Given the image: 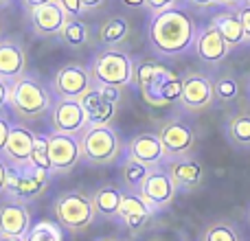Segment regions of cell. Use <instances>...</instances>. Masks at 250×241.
Returning <instances> with one entry per match:
<instances>
[{
	"label": "cell",
	"mask_w": 250,
	"mask_h": 241,
	"mask_svg": "<svg viewBox=\"0 0 250 241\" xmlns=\"http://www.w3.org/2000/svg\"><path fill=\"white\" fill-rule=\"evenodd\" d=\"M64 233L57 221H38V224L31 226L29 235H26V241H64Z\"/></svg>",
	"instance_id": "29"
},
{
	"label": "cell",
	"mask_w": 250,
	"mask_h": 241,
	"mask_svg": "<svg viewBox=\"0 0 250 241\" xmlns=\"http://www.w3.org/2000/svg\"><path fill=\"white\" fill-rule=\"evenodd\" d=\"M121 2L125 4V7H132V9H136V7H145V0H121Z\"/></svg>",
	"instance_id": "44"
},
{
	"label": "cell",
	"mask_w": 250,
	"mask_h": 241,
	"mask_svg": "<svg viewBox=\"0 0 250 241\" xmlns=\"http://www.w3.org/2000/svg\"><path fill=\"white\" fill-rule=\"evenodd\" d=\"M95 241H121V239H117V237H99V239H95Z\"/></svg>",
	"instance_id": "46"
},
{
	"label": "cell",
	"mask_w": 250,
	"mask_h": 241,
	"mask_svg": "<svg viewBox=\"0 0 250 241\" xmlns=\"http://www.w3.org/2000/svg\"><path fill=\"white\" fill-rule=\"evenodd\" d=\"M158 136L163 141L169 158L189 156L195 149V129L189 120H185L182 117H169L167 120H163Z\"/></svg>",
	"instance_id": "10"
},
{
	"label": "cell",
	"mask_w": 250,
	"mask_h": 241,
	"mask_svg": "<svg viewBox=\"0 0 250 241\" xmlns=\"http://www.w3.org/2000/svg\"><path fill=\"white\" fill-rule=\"evenodd\" d=\"M9 2H11V0H0V9H2V7H7Z\"/></svg>",
	"instance_id": "47"
},
{
	"label": "cell",
	"mask_w": 250,
	"mask_h": 241,
	"mask_svg": "<svg viewBox=\"0 0 250 241\" xmlns=\"http://www.w3.org/2000/svg\"><path fill=\"white\" fill-rule=\"evenodd\" d=\"M237 13H239V20H242L244 33H246V42H250V2H242V4H239Z\"/></svg>",
	"instance_id": "36"
},
{
	"label": "cell",
	"mask_w": 250,
	"mask_h": 241,
	"mask_svg": "<svg viewBox=\"0 0 250 241\" xmlns=\"http://www.w3.org/2000/svg\"><path fill=\"white\" fill-rule=\"evenodd\" d=\"M129 35V22L123 16H110L101 22L99 31H97V40L104 44L105 48H119Z\"/></svg>",
	"instance_id": "24"
},
{
	"label": "cell",
	"mask_w": 250,
	"mask_h": 241,
	"mask_svg": "<svg viewBox=\"0 0 250 241\" xmlns=\"http://www.w3.org/2000/svg\"><path fill=\"white\" fill-rule=\"evenodd\" d=\"M134 60L121 48H104L92 57L88 68L95 83L117 86L123 90L134 83Z\"/></svg>",
	"instance_id": "6"
},
{
	"label": "cell",
	"mask_w": 250,
	"mask_h": 241,
	"mask_svg": "<svg viewBox=\"0 0 250 241\" xmlns=\"http://www.w3.org/2000/svg\"><path fill=\"white\" fill-rule=\"evenodd\" d=\"M171 180L176 182L178 191H195L204 182V167L193 154L180 156V158H169L165 162Z\"/></svg>",
	"instance_id": "16"
},
{
	"label": "cell",
	"mask_w": 250,
	"mask_h": 241,
	"mask_svg": "<svg viewBox=\"0 0 250 241\" xmlns=\"http://www.w3.org/2000/svg\"><path fill=\"white\" fill-rule=\"evenodd\" d=\"M213 83H215V101L220 103H230L239 97V81L233 75H222Z\"/></svg>",
	"instance_id": "30"
},
{
	"label": "cell",
	"mask_w": 250,
	"mask_h": 241,
	"mask_svg": "<svg viewBox=\"0 0 250 241\" xmlns=\"http://www.w3.org/2000/svg\"><path fill=\"white\" fill-rule=\"evenodd\" d=\"M82 142V162L90 167H108L123 158L125 147L117 129L110 125H90L79 136Z\"/></svg>",
	"instance_id": "4"
},
{
	"label": "cell",
	"mask_w": 250,
	"mask_h": 241,
	"mask_svg": "<svg viewBox=\"0 0 250 241\" xmlns=\"http://www.w3.org/2000/svg\"><path fill=\"white\" fill-rule=\"evenodd\" d=\"M198 26L193 18L180 7L151 16L149 22V46L160 57H178L193 51Z\"/></svg>",
	"instance_id": "1"
},
{
	"label": "cell",
	"mask_w": 250,
	"mask_h": 241,
	"mask_svg": "<svg viewBox=\"0 0 250 241\" xmlns=\"http://www.w3.org/2000/svg\"><path fill=\"white\" fill-rule=\"evenodd\" d=\"M180 4V0H145V9L151 13V16H158V13L167 11V9H173Z\"/></svg>",
	"instance_id": "34"
},
{
	"label": "cell",
	"mask_w": 250,
	"mask_h": 241,
	"mask_svg": "<svg viewBox=\"0 0 250 241\" xmlns=\"http://www.w3.org/2000/svg\"><path fill=\"white\" fill-rule=\"evenodd\" d=\"M31 230V213L26 204L7 202L0 204V235H9V237H26Z\"/></svg>",
	"instance_id": "20"
},
{
	"label": "cell",
	"mask_w": 250,
	"mask_h": 241,
	"mask_svg": "<svg viewBox=\"0 0 250 241\" xmlns=\"http://www.w3.org/2000/svg\"><path fill=\"white\" fill-rule=\"evenodd\" d=\"M233 48L229 46L222 33L215 29L213 22L208 24L200 26L198 29V38H195V44H193V53L198 55V60L202 64H208V66H217L229 57V53Z\"/></svg>",
	"instance_id": "14"
},
{
	"label": "cell",
	"mask_w": 250,
	"mask_h": 241,
	"mask_svg": "<svg viewBox=\"0 0 250 241\" xmlns=\"http://www.w3.org/2000/svg\"><path fill=\"white\" fill-rule=\"evenodd\" d=\"M104 2H105V0H82V4H83V9H86V11H95V9H99Z\"/></svg>",
	"instance_id": "42"
},
{
	"label": "cell",
	"mask_w": 250,
	"mask_h": 241,
	"mask_svg": "<svg viewBox=\"0 0 250 241\" xmlns=\"http://www.w3.org/2000/svg\"><path fill=\"white\" fill-rule=\"evenodd\" d=\"M57 97L53 90L38 79L35 75L24 73L11 81V92H9V110L20 123L26 120H38L42 117H51V110L55 105Z\"/></svg>",
	"instance_id": "3"
},
{
	"label": "cell",
	"mask_w": 250,
	"mask_h": 241,
	"mask_svg": "<svg viewBox=\"0 0 250 241\" xmlns=\"http://www.w3.org/2000/svg\"><path fill=\"white\" fill-rule=\"evenodd\" d=\"M200 241H242L235 224L226 220H213L204 226Z\"/></svg>",
	"instance_id": "28"
},
{
	"label": "cell",
	"mask_w": 250,
	"mask_h": 241,
	"mask_svg": "<svg viewBox=\"0 0 250 241\" xmlns=\"http://www.w3.org/2000/svg\"><path fill=\"white\" fill-rule=\"evenodd\" d=\"M46 138H48V156H51V171L55 176H66L82 162L79 136L48 132Z\"/></svg>",
	"instance_id": "11"
},
{
	"label": "cell",
	"mask_w": 250,
	"mask_h": 241,
	"mask_svg": "<svg viewBox=\"0 0 250 241\" xmlns=\"http://www.w3.org/2000/svg\"><path fill=\"white\" fill-rule=\"evenodd\" d=\"M0 241H26L24 237H9V235H0Z\"/></svg>",
	"instance_id": "45"
},
{
	"label": "cell",
	"mask_w": 250,
	"mask_h": 241,
	"mask_svg": "<svg viewBox=\"0 0 250 241\" xmlns=\"http://www.w3.org/2000/svg\"><path fill=\"white\" fill-rule=\"evenodd\" d=\"M248 221H250V213H248Z\"/></svg>",
	"instance_id": "48"
},
{
	"label": "cell",
	"mask_w": 250,
	"mask_h": 241,
	"mask_svg": "<svg viewBox=\"0 0 250 241\" xmlns=\"http://www.w3.org/2000/svg\"><path fill=\"white\" fill-rule=\"evenodd\" d=\"M187 2L198 9H208V7H213V4H217V0H187Z\"/></svg>",
	"instance_id": "41"
},
{
	"label": "cell",
	"mask_w": 250,
	"mask_h": 241,
	"mask_svg": "<svg viewBox=\"0 0 250 241\" xmlns=\"http://www.w3.org/2000/svg\"><path fill=\"white\" fill-rule=\"evenodd\" d=\"M242 2H244V0H217V4H222V7H229V9H237Z\"/></svg>",
	"instance_id": "43"
},
{
	"label": "cell",
	"mask_w": 250,
	"mask_h": 241,
	"mask_svg": "<svg viewBox=\"0 0 250 241\" xmlns=\"http://www.w3.org/2000/svg\"><path fill=\"white\" fill-rule=\"evenodd\" d=\"M134 83L138 86V92L151 108H163V105L176 103L182 95V79L167 68L165 64L145 57L136 61L134 66Z\"/></svg>",
	"instance_id": "2"
},
{
	"label": "cell",
	"mask_w": 250,
	"mask_h": 241,
	"mask_svg": "<svg viewBox=\"0 0 250 241\" xmlns=\"http://www.w3.org/2000/svg\"><path fill=\"white\" fill-rule=\"evenodd\" d=\"M60 38H62V42L73 48L83 46V44L90 40V26H88L82 18H68V20L64 22V26H62Z\"/></svg>",
	"instance_id": "27"
},
{
	"label": "cell",
	"mask_w": 250,
	"mask_h": 241,
	"mask_svg": "<svg viewBox=\"0 0 250 241\" xmlns=\"http://www.w3.org/2000/svg\"><path fill=\"white\" fill-rule=\"evenodd\" d=\"M154 217L151 206L143 200V195L138 191H127L123 189V202H121V213H119V221L132 233L143 230L149 220Z\"/></svg>",
	"instance_id": "18"
},
{
	"label": "cell",
	"mask_w": 250,
	"mask_h": 241,
	"mask_svg": "<svg viewBox=\"0 0 250 241\" xmlns=\"http://www.w3.org/2000/svg\"><path fill=\"white\" fill-rule=\"evenodd\" d=\"M125 154L132 156L134 160L143 162L149 169L163 167V164L169 160L163 141H160V136L154 132H141L134 138H129L127 147H125Z\"/></svg>",
	"instance_id": "15"
},
{
	"label": "cell",
	"mask_w": 250,
	"mask_h": 241,
	"mask_svg": "<svg viewBox=\"0 0 250 241\" xmlns=\"http://www.w3.org/2000/svg\"><path fill=\"white\" fill-rule=\"evenodd\" d=\"M29 164L35 169H42V171H51V156H48V138L46 134H38L35 138V145H33V151H31V158H29Z\"/></svg>",
	"instance_id": "31"
},
{
	"label": "cell",
	"mask_w": 250,
	"mask_h": 241,
	"mask_svg": "<svg viewBox=\"0 0 250 241\" xmlns=\"http://www.w3.org/2000/svg\"><path fill=\"white\" fill-rule=\"evenodd\" d=\"M51 132L70 134V136H82L90 127V119L79 99H57L51 110Z\"/></svg>",
	"instance_id": "12"
},
{
	"label": "cell",
	"mask_w": 250,
	"mask_h": 241,
	"mask_svg": "<svg viewBox=\"0 0 250 241\" xmlns=\"http://www.w3.org/2000/svg\"><path fill=\"white\" fill-rule=\"evenodd\" d=\"M48 2H55V0H20V4L26 11H33V9L44 7V4H48Z\"/></svg>",
	"instance_id": "40"
},
{
	"label": "cell",
	"mask_w": 250,
	"mask_h": 241,
	"mask_svg": "<svg viewBox=\"0 0 250 241\" xmlns=\"http://www.w3.org/2000/svg\"><path fill=\"white\" fill-rule=\"evenodd\" d=\"M211 22L222 33V38L229 42L230 48H237L246 42V33H244V26H242V20H239L237 9H226V11H222V13H215V16L211 18Z\"/></svg>",
	"instance_id": "23"
},
{
	"label": "cell",
	"mask_w": 250,
	"mask_h": 241,
	"mask_svg": "<svg viewBox=\"0 0 250 241\" xmlns=\"http://www.w3.org/2000/svg\"><path fill=\"white\" fill-rule=\"evenodd\" d=\"M53 215L66 233H83L97 220L92 195L79 189L64 191L53 200Z\"/></svg>",
	"instance_id": "5"
},
{
	"label": "cell",
	"mask_w": 250,
	"mask_h": 241,
	"mask_svg": "<svg viewBox=\"0 0 250 241\" xmlns=\"http://www.w3.org/2000/svg\"><path fill=\"white\" fill-rule=\"evenodd\" d=\"M95 86L90 68L82 64H66L53 75L51 90L57 99H79Z\"/></svg>",
	"instance_id": "9"
},
{
	"label": "cell",
	"mask_w": 250,
	"mask_h": 241,
	"mask_svg": "<svg viewBox=\"0 0 250 241\" xmlns=\"http://www.w3.org/2000/svg\"><path fill=\"white\" fill-rule=\"evenodd\" d=\"M7 184H9V164H7V160L0 156V198L7 195Z\"/></svg>",
	"instance_id": "38"
},
{
	"label": "cell",
	"mask_w": 250,
	"mask_h": 241,
	"mask_svg": "<svg viewBox=\"0 0 250 241\" xmlns=\"http://www.w3.org/2000/svg\"><path fill=\"white\" fill-rule=\"evenodd\" d=\"M180 108L185 112L198 114L208 110L215 103V83L211 77H207L204 73L191 70L182 77V95H180Z\"/></svg>",
	"instance_id": "8"
},
{
	"label": "cell",
	"mask_w": 250,
	"mask_h": 241,
	"mask_svg": "<svg viewBox=\"0 0 250 241\" xmlns=\"http://www.w3.org/2000/svg\"><path fill=\"white\" fill-rule=\"evenodd\" d=\"M35 138L38 134L31 132L24 123H13L11 134H9V141L2 149V158L7 160L9 167H20V164H26L31 158V151H33Z\"/></svg>",
	"instance_id": "17"
},
{
	"label": "cell",
	"mask_w": 250,
	"mask_h": 241,
	"mask_svg": "<svg viewBox=\"0 0 250 241\" xmlns=\"http://www.w3.org/2000/svg\"><path fill=\"white\" fill-rule=\"evenodd\" d=\"M226 136L237 149H250V112L230 114L226 120Z\"/></svg>",
	"instance_id": "26"
},
{
	"label": "cell",
	"mask_w": 250,
	"mask_h": 241,
	"mask_svg": "<svg viewBox=\"0 0 250 241\" xmlns=\"http://www.w3.org/2000/svg\"><path fill=\"white\" fill-rule=\"evenodd\" d=\"M48 184H51V173L31 167L29 162L20 167H9V184L4 198L29 206L46 193Z\"/></svg>",
	"instance_id": "7"
},
{
	"label": "cell",
	"mask_w": 250,
	"mask_h": 241,
	"mask_svg": "<svg viewBox=\"0 0 250 241\" xmlns=\"http://www.w3.org/2000/svg\"><path fill=\"white\" fill-rule=\"evenodd\" d=\"M138 193H141L143 200L151 206V211L158 213V211H165V208H169L173 204L176 193H178V186H176V182L171 180V176H169L167 167L163 164V167L151 169Z\"/></svg>",
	"instance_id": "13"
},
{
	"label": "cell",
	"mask_w": 250,
	"mask_h": 241,
	"mask_svg": "<svg viewBox=\"0 0 250 241\" xmlns=\"http://www.w3.org/2000/svg\"><path fill=\"white\" fill-rule=\"evenodd\" d=\"M55 2L60 4L62 11H64L68 18H82L83 13H86L82 0H55Z\"/></svg>",
	"instance_id": "33"
},
{
	"label": "cell",
	"mask_w": 250,
	"mask_h": 241,
	"mask_svg": "<svg viewBox=\"0 0 250 241\" xmlns=\"http://www.w3.org/2000/svg\"><path fill=\"white\" fill-rule=\"evenodd\" d=\"M26 73V53L24 46L16 40H0V79L16 81Z\"/></svg>",
	"instance_id": "21"
},
{
	"label": "cell",
	"mask_w": 250,
	"mask_h": 241,
	"mask_svg": "<svg viewBox=\"0 0 250 241\" xmlns=\"http://www.w3.org/2000/svg\"><path fill=\"white\" fill-rule=\"evenodd\" d=\"M97 88H99L101 92H104V97L108 101H112V103H121V99H123V92H121V88H117V86H104V83H95Z\"/></svg>",
	"instance_id": "35"
},
{
	"label": "cell",
	"mask_w": 250,
	"mask_h": 241,
	"mask_svg": "<svg viewBox=\"0 0 250 241\" xmlns=\"http://www.w3.org/2000/svg\"><path fill=\"white\" fill-rule=\"evenodd\" d=\"M119 169H121V182H123V189L127 191H141L143 182L145 178L149 176L151 169L145 167L143 162L134 160L132 156L123 154V158L119 160Z\"/></svg>",
	"instance_id": "25"
},
{
	"label": "cell",
	"mask_w": 250,
	"mask_h": 241,
	"mask_svg": "<svg viewBox=\"0 0 250 241\" xmlns=\"http://www.w3.org/2000/svg\"><path fill=\"white\" fill-rule=\"evenodd\" d=\"M11 127H13V123L7 117H4V112H0V154H2L4 145H7V141H9Z\"/></svg>",
	"instance_id": "37"
},
{
	"label": "cell",
	"mask_w": 250,
	"mask_h": 241,
	"mask_svg": "<svg viewBox=\"0 0 250 241\" xmlns=\"http://www.w3.org/2000/svg\"><path fill=\"white\" fill-rule=\"evenodd\" d=\"M123 202V186L117 184H104L92 193V204H95L97 217L105 221H119V213H121Z\"/></svg>",
	"instance_id": "22"
},
{
	"label": "cell",
	"mask_w": 250,
	"mask_h": 241,
	"mask_svg": "<svg viewBox=\"0 0 250 241\" xmlns=\"http://www.w3.org/2000/svg\"><path fill=\"white\" fill-rule=\"evenodd\" d=\"M66 20H68V16L62 11V7L57 2H48L44 7L29 11L31 31L38 38H55V35H60Z\"/></svg>",
	"instance_id": "19"
},
{
	"label": "cell",
	"mask_w": 250,
	"mask_h": 241,
	"mask_svg": "<svg viewBox=\"0 0 250 241\" xmlns=\"http://www.w3.org/2000/svg\"><path fill=\"white\" fill-rule=\"evenodd\" d=\"M244 2H250V0H244Z\"/></svg>",
	"instance_id": "49"
},
{
	"label": "cell",
	"mask_w": 250,
	"mask_h": 241,
	"mask_svg": "<svg viewBox=\"0 0 250 241\" xmlns=\"http://www.w3.org/2000/svg\"><path fill=\"white\" fill-rule=\"evenodd\" d=\"M114 112H117V103L105 99L104 103H99L90 114H88V119H90V125H108L110 119L114 117Z\"/></svg>",
	"instance_id": "32"
},
{
	"label": "cell",
	"mask_w": 250,
	"mask_h": 241,
	"mask_svg": "<svg viewBox=\"0 0 250 241\" xmlns=\"http://www.w3.org/2000/svg\"><path fill=\"white\" fill-rule=\"evenodd\" d=\"M9 92H11V83L0 79V112H4V108H9Z\"/></svg>",
	"instance_id": "39"
}]
</instances>
